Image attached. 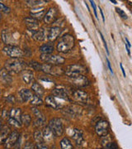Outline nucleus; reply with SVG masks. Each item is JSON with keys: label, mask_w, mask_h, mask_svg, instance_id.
I'll use <instances>...</instances> for the list:
<instances>
[{"label": "nucleus", "mask_w": 132, "mask_h": 149, "mask_svg": "<svg viewBox=\"0 0 132 149\" xmlns=\"http://www.w3.org/2000/svg\"><path fill=\"white\" fill-rule=\"evenodd\" d=\"M27 66L26 63L20 58H10L7 60L4 64V69L9 73H20L25 70Z\"/></svg>", "instance_id": "1"}, {"label": "nucleus", "mask_w": 132, "mask_h": 149, "mask_svg": "<svg viewBox=\"0 0 132 149\" xmlns=\"http://www.w3.org/2000/svg\"><path fill=\"white\" fill-rule=\"evenodd\" d=\"M74 43L75 39L74 36H72L71 34H66L59 38L56 46L57 51L61 53H66L74 47Z\"/></svg>", "instance_id": "2"}, {"label": "nucleus", "mask_w": 132, "mask_h": 149, "mask_svg": "<svg viewBox=\"0 0 132 149\" xmlns=\"http://www.w3.org/2000/svg\"><path fill=\"white\" fill-rule=\"evenodd\" d=\"M41 60L46 64L54 65H62L65 62V59L58 56V55H53V54H41Z\"/></svg>", "instance_id": "3"}, {"label": "nucleus", "mask_w": 132, "mask_h": 149, "mask_svg": "<svg viewBox=\"0 0 132 149\" xmlns=\"http://www.w3.org/2000/svg\"><path fill=\"white\" fill-rule=\"evenodd\" d=\"M48 127L55 137L61 136L64 133V125L62 121L58 118H54L49 122Z\"/></svg>", "instance_id": "4"}, {"label": "nucleus", "mask_w": 132, "mask_h": 149, "mask_svg": "<svg viewBox=\"0 0 132 149\" xmlns=\"http://www.w3.org/2000/svg\"><path fill=\"white\" fill-rule=\"evenodd\" d=\"M86 72H87V69L84 66L81 65L75 64L67 66V69L65 70V74L69 78H72L78 74H84Z\"/></svg>", "instance_id": "5"}, {"label": "nucleus", "mask_w": 132, "mask_h": 149, "mask_svg": "<svg viewBox=\"0 0 132 149\" xmlns=\"http://www.w3.org/2000/svg\"><path fill=\"white\" fill-rule=\"evenodd\" d=\"M95 131L97 134L102 138L105 137L106 135L108 134V131H109V123L106 120H99L96 123L95 126Z\"/></svg>", "instance_id": "6"}, {"label": "nucleus", "mask_w": 132, "mask_h": 149, "mask_svg": "<svg viewBox=\"0 0 132 149\" xmlns=\"http://www.w3.org/2000/svg\"><path fill=\"white\" fill-rule=\"evenodd\" d=\"M3 52L11 58H20L24 55V52L21 48L16 46H6L3 48Z\"/></svg>", "instance_id": "7"}, {"label": "nucleus", "mask_w": 132, "mask_h": 149, "mask_svg": "<svg viewBox=\"0 0 132 149\" xmlns=\"http://www.w3.org/2000/svg\"><path fill=\"white\" fill-rule=\"evenodd\" d=\"M41 71L51 75H61L64 73L62 68L50 64H41Z\"/></svg>", "instance_id": "8"}, {"label": "nucleus", "mask_w": 132, "mask_h": 149, "mask_svg": "<svg viewBox=\"0 0 132 149\" xmlns=\"http://www.w3.org/2000/svg\"><path fill=\"white\" fill-rule=\"evenodd\" d=\"M19 138H20V134L17 131H13V132L9 133V135L8 136V138L6 139L5 142L3 143L5 149L13 148L16 145L17 142L18 141Z\"/></svg>", "instance_id": "9"}, {"label": "nucleus", "mask_w": 132, "mask_h": 149, "mask_svg": "<svg viewBox=\"0 0 132 149\" xmlns=\"http://www.w3.org/2000/svg\"><path fill=\"white\" fill-rule=\"evenodd\" d=\"M69 82L77 87H85L89 85V80L84 74H78L72 78H69Z\"/></svg>", "instance_id": "10"}, {"label": "nucleus", "mask_w": 132, "mask_h": 149, "mask_svg": "<svg viewBox=\"0 0 132 149\" xmlns=\"http://www.w3.org/2000/svg\"><path fill=\"white\" fill-rule=\"evenodd\" d=\"M57 15H58V10L55 8H49L47 13H46L44 16V18H43L44 22L46 24H51L57 18Z\"/></svg>", "instance_id": "11"}, {"label": "nucleus", "mask_w": 132, "mask_h": 149, "mask_svg": "<svg viewBox=\"0 0 132 149\" xmlns=\"http://www.w3.org/2000/svg\"><path fill=\"white\" fill-rule=\"evenodd\" d=\"M46 14V10H45V8H40V7H37V8H33L30 13V15L31 17L36 19L37 21L39 20H41L42 18H44V16Z\"/></svg>", "instance_id": "12"}, {"label": "nucleus", "mask_w": 132, "mask_h": 149, "mask_svg": "<svg viewBox=\"0 0 132 149\" xmlns=\"http://www.w3.org/2000/svg\"><path fill=\"white\" fill-rule=\"evenodd\" d=\"M25 24L29 31L33 32H36L39 30V22L32 18V17H26L24 19Z\"/></svg>", "instance_id": "13"}, {"label": "nucleus", "mask_w": 132, "mask_h": 149, "mask_svg": "<svg viewBox=\"0 0 132 149\" xmlns=\"http://www.w3.org/2000/svg\"><path fill=\"white\" fill-rule=\"evenodd\" d=\"M73 98L76 101L80 102V103H86L88 100V94L80 90H76L73 92Z\"/></svg>", "instance_id": "14"}, {"label": "nucleus", "mask_w": 132, "mask_h": 149, "mask_svg": "<svg viewBox=\"0 0 132 149\" xmlns=\"http://www.w3.org/2000/svg\"><path fill=\"white\" fill-rule=\"evenodd\" d=\"M52 94L54 97H57L59 99H62L64 100H69V95L66 92V90L64 88H61V87H56L52 91Z\"/></svg>", "instance_id": "15"}, {"label": "nucleus", "mask_w": 132, "mask_h": 149, "mask_svg": "<svg viewBox=\"0 0 132 149\" xmlns=\"http://www.w3.org/2000/svg\"><path fill=\"white\" fill-rule=\"evenodd\" d=\"M61 32V29L59 27H53L50 29L49 33H48V39L50 42H54L55 41L59 36Z\"/></svg>", "instance_id": "16"}, {"label": "nucleus", "mask_w": 132, "mask_h": 149, "mask_svg": "<svg viewBox=\"0 0 132 149\" xmlns=\"http://www.w3.org/2000/svg\"><path fill=\"white\" fill-rule=\"evenodd\" d=\"M10 133V128L8 125H2L0 127V144H3L6 139Z\"/></svg>", "instance_id": "17"}, {"label": "nucleus", "mask_w": 132, "mask_h": 149, "mask_svg": "<svg viewBox=\"0 0 132 149\" xmlns=\"http://www.w3.org/2000/svg\"><path fill=\"white\" fill-rule=\"evenodd\" d=\"M2 40L3 42L7 44V46H14L12 45L13 43V37H12V34L11 32L7 30V29H4L3 32H2Z\"/></svg>", "instance_id": "18"}, {"label": "nucleus", "mask_w": 132, "mask_h": 149, "mask_svg": "<svg viewBox=\"0 0 132 149\" xmlns=\"http://www.w3.org/2000/svg\"><path fill=\"white\" fill-rule=\"evenodd\" d=\"M46 104L47 105V106L50 107V108H52L54 109H58L60 108V104H59L57 100H56V98L55 97H54L53 95H49L46 97Z\"/></svg>", "instance_id": "19"}, {"label": "nucleus", "mask_w": 132, "mask_h": 149, "mask_svg": "<svg viewBox=\"0 0 132 149\" xmlns=\"http://www.w3.org/2000/svg\"><path fill=\"white\" fill-rule=\"evenodd\" d=\"M21 78L26 84H31L34 80V74L30 70H25L21 72Z\"/></svg>", "instance_id": "20"}, {"label": "nucleus", "mask_w": 132, "mask_h": 149, "mask_svg": "<svg viewBox=\"0 0 132 149\" xmlns=\"http://www.w3.org/2000/svg\"><path fill=\"white\" fill-rule=\"evenodd\" d=\"M20 95V98H21V101L22 102H28L31 100L32 97L33 96V93L30 90L27 89H22L19 92Z\"/></svg>", "instance_id": "21"}, {"label": "nucleus", "mask_w": 132, "mask_h": 149, "mask_svg": "<svg viewBox=\"0 0 132 149\" xmlns=\"http://www.w3.org/2000/svg\"><path fill=\"white\" fill-rule=\"evenodd\" d=\"M72 138L74 141L77 143V144H82L84 142V137H83V133L81 130H79L78 128H74L73 130V134H72Z\"/></svg>", "instance_id": "22"}, {"label": "nucleus", "mask_w": 132, "mask_h": 149, "mask_svg": "<svg viewBox=\"0 0 132 149\" xmlns=\"http://www.w3.org/2000/svg\"><path fill=\"white\" fill-rule=\"evenodd\" d=\"M46 34L45 29L44 28H41L38 31L33 33L32 38L35 41H37V42H42V41H44L46 39Z\"/></svg>", "instance_id": "23"}, {"label": "nucleus", "mask_w": 132, "mask_h": 149, "mask_svg": "<svg viewBox=\"0 0 132 149\" xmlns=\"http://www.w3.org/2000/svg\"><path fill=\"white\" fill-rule=\"evenodd\" d=\"M0 78L3 81L4 84H10L12 80L10 73L4 68L0 70Z\"/></svg>", "instance_id": "24"}, {"label": "nucleus", "mask_w": 132, "mask_h": 149, "mask_svg": "<svg viewBox=\"0 0 132 149\" xmlns=\"http://www.w3.org/2000/svg\"><path fill=\"white\" fill-rule=\"evenodd\" d=\"M32 90L35 93V95H37L39 97L42 96L44 95V93H45V91L42 88V86L40 85V84H38L37 82H33V84L32 85Z\"/></svg>", "instance_id": "25"}, {"label": "nucleus", "mask_w": 132, "mask_h": 149, "mask_svg": "<svg viewBox=\"0 0 132 149\" xmlns=\"http://www.w3.org/2000/svg\"><path fill=\"white\" fill-rule=\"evenodd\" d=\"M42 135H43V140L45 142H50L54 139V134L51 132V130L50 129L49 127L44 128V130L42 131Z\"/></svg>", "instance_id": "26"}, {"label": "nucleus", "mask_w": 132, "mask_h": 149, "mask_svg": "<svg viewBox=\"0 0 132 149\" xmlns=\"http://www.w3.org/2000/svg\"><path fill=\"white\" fill-rule=\"evenodd\" d=\"M10 118H12L14 119H16L17 121L21 122V109L18 108H13L11 109L10 113Z\"/></svg>", "instance_id": "27"}, {"label": "nucleus", "mask_w": 132, "mask_h": 149, "mask_svg": "<svg viewBox=\"0 0 132 149\" xmlns=\"http://www.w3.org/2000/svg\"><path fill=\"white\" fill-rule=\"evenodd\" d=\"M59 145H60V148L61 149H74L73 144L68 138H64L60 141Z\"/></svg>", "instance_id": "28"}, {"label": "nucleus", "mask_w": 132, "mask_h": 149, "mask_svg": "<svg viewBox=\"0 0 132 149\" xmlns=\"http://www.w3.org/2000/svg\"><path fill=\"white\" fill-rule=\"evenodd\" d=\"M53 51H54V46L50 43L44 44L40 47V52L42 54H51Z\"/></svg>", "instance_id": "29"}, {"label": "nucleus", "mask_w": 132, "mask_h": 149, "mask_svg": "<svg viewBox=\"0 0 132 149\" xmlns=\"http://www.w3.org/2000/svg\"><path fill=\"white\" fill-rule=\"evenodd\" d=\"M21 123L24 126L28 127V126H30V124L32 123V118H31V116L29 114H26V113L21 114Z\"/></svg>", "instance_id": "30"}, {"label": "nucleus", "mask_w": 132, "mask_h": 149, "mask_svg": "<svg viewBox=\"0 0 132 149\" xmlns=\"http://www.w3.org/2000/svg\"><path fill=\"white\" fill-rule=\"evenodd\" d=\"M30 103L32 104V105H35V106H38V105H41L43 104L42 100L41 99V97H39L37 95H33V96L32 97L31 100H30Z\"/></svg>", "instance_id": "31"}, {"label": "nucleus", "mask_w": 132, "mask_h": 149, "mask_svg": "<svg viewBox=\"0 0 132 149\" xmlns=\"http://www.w3.org/2000/svg\"><path fill=\"white\" fill-rule=\"evenodd\" d=\"M32 113L34 114V116L36 117V118H41V119H46L45 115L42 113V112L41 111L40 109H38L37 107H32Z\"/></svg>", "instance_id": "32"}, {"label": "nucleus", "mask_w": 132, "mask_h": 149, "mask_svg": "<svg viewBox=\"0 0 132 149\" xmlns=\"http://www.w3.org/2000/svg\"><path fill=\"white\" fill-rule=\"evenodd\" d=\"M26 4L28 6H31L33 8H37V7H40V5H41L42 3H48V1H26Z\"/></svg>", "instance_id": "33"}, {"label": "nucleus", "mask_w": 132, "mask_h": 149, "mask_svg": "<svg viewBox=\"0 0 132 149\" xmlns=\"http://www.w3.org/2000/svg\"><path fill=\"white\" fill-rule=\"evenodd\" d=\"M34 139L37 141V143H41V142H44L43 140V135H42V131H40V130H37L34 133Z\"/></svg>", "instance_id": "34"}, {"label": "nucleus", "mask_w": 132, "mask_h": 149, "mask_svg": "<svg viewBox=\"0 0 132 149\" xmlns=\"http://www.w3.org/2000/svg\"><path fill=\"white\" fill-rule=\"evenodd\" d=\"M8 123H9V124H10V125L13 126V127H15V128H21V123L19 122V121H17V120H16V119H14V118H8Z\"/></svg>", "instance_id": "35"}, {"label": "nucleus", "mask_w": 132, "mask_h": 149, "mask_svg": "<svg viewBox=\"0 0 132 149\" xmlns=\"http://www.w3.org/2000/svg\"><path fill=\"white\" fill-rule=\"evenodd\" d=\"M46 119H41V118H36L34 123H33L34 126L38 127V128L46 125Z\"/></svg>", "instance_id": "36"}, {"label": "nucleus", "mask_w": 132, "mask_h": 149, "mask_svg": "<svg viewBox=\"0 0 132 149\" xmlns=\"http://www.w3.org/2000/svg\"><path fill=\"white\" fill-rule=\"evenodd\" d=\"M103 139L102 140V145L103 146V147H105L106 146L107 144H109L111 142H112V140H111V137L107 134V135H106L105 137H102Z\"/></svg>", "instance_id": "37"}, {"label": "nucleus", "mask_w": 132, "mask_h": 149, "mask_svg": "<svg viewBox=\"0 0 132 149\" xmlns=\"http://www.w3.org/2000/svg\"><path fill=\"white\" fill-rule=\"evenodd\" d=\"M30 65H31L32 68L36 70H41V64L38 63L37 61H31L30 62Z\"/></svg>", "instance_id": "38"}, {"label": "nucleus", "mask_w": 132, "mask_h": 149, "mask_svg": "<svg viewBox=\"0 0 132 149\" xmlns=\"http://www.w3.org/2000/svg\"><path fill=\"white\" fill-rule=\"evenodd\" d=\"M0 12L5 13H9L11 12V9L10 8H8V6L4 5L3 3L0 2Z\"/></svg>", "instance_id": "39"}, {"label": "nucleus", "mask_w": 132, "mask_h": 149, "mask_svg": "<svg viewBox=\"0 0 132 149\" xmlns=\"http://www.w3.org/2000/svg\"><path fill=\"white\" fill-rule=\"evenodd\" d=\"M103 149H118V147L114 142H111L109 144H107L106 146L103 147Z\"/></svg>", "instance_id": "40"}, {"label": "nucleus", "mask_w": 132, "mask_h": 149, "mask_svg": "<svg viewBox=\"0 0 132 149\" xmlns=\"http://www.w3.org/2000/svg\"><path fill=\"white\" fill-rule=\"evenodd\" d=\"M37 149H48V146L44 142H41V143H37V145L35 146Z\"/></svg>", "instance_id": "41"}, {"label": "nucleus", "mask_w": 132, "mask_h": 149, "mask_svg": "<svg viewBox=\"0 0 132 149\" xmlns=\"http://www.w3.org/2000/svg\"><path fill=\"white\" fill-rule=\"evenodd\" d=\"M116 12H117V13L122 17L123 19H127V15L126 14V13H125L124 11L122 10L121 8H116Z\"/></svg>", "instance_id": "42"}, {"label": "nucleus", "mask_w": 132, "mask_h": 149, "mask_svg": "<svg viewBox=\"0 0 132 149\" xmlns=\"http://www.w3.org/2000/svg\"><path fill=\"white\" fill-rule=\"evenodd\" d=\"M36 148V147H35V145L31 143V142H27L24 146H23V148L22 149H35Z\"/></svg>", "instance_id": "43"}, {"label": "nucleus", "mask_w": 132, "mask_h": 149, "mask_svg": "<svg viewBox=\"0 0 132 149\" xmlns=\"http://www.w3.org/2000/svg\"><path fill=\"white\" fill-rule=\"evenodd\" d=\"M90 3H91V5H92V7H93V12H94V14H95L96 18H97V19H98L97 13V8H96L95 3H94L93 1H90Z\"/></svg>", "instance_id": "44"}, {"label": "nucleus", "mask_w": 132, "mask_h": 149, "mask_svg": "<svg viewBox=\"0 0 132 149\" xmlns=\"http://www.w3.org/2000/svg\"><path fill=\"white\" fill-rule=\"evenodd\" d=\"M2 117L3 118H10V114L8 113V112L7 111L6 109H3V111H2Z\"/></svg>", "instance_id": "45"}, {"label": "nucleus", "mask_w": 132, "mask_h": 149, "mask_svg": "<svg viewBox=\"0 0 132 149\" xmlns=\"http://www.w3.org/2000/svg\"><path fill=\"white\" fill-rule=\"evenodd\" d=\"M7 101L10 104H15V98L13 95H9L8 98H7Z\"/></svg>", "instance_id": "46"}, {"label": "nucleus", "mask_w": 132, "mask_h": 149, "mask_svg": "<svg viewBox=\"0 0 132 149\" xmlns=\"http://www.w3.org/2000/svg\"><path fill=\"white\" fill-rule=\"evenodd\" d=\"M99 34H100L101 38H102V42H103V43H104V46H105V47H106V52H107V54H108V53H109V52H108V48H107V45H106V42L105 39H104V37H103V35L102 34V32H99Z\"/></svg>", "instance_id": "47"}, {"label": "nucleus", "mask_w": 132, "mask_h": 149, "mask_svg": "<svg viewBox=\"0 0 132 149\" xmlns=\"http://www.w3.org/2000/svg\"><path fill=\"white\" fill-rule=\"evenodd\" d=\"M106 62H107V66H108V68H109V70H110V71H111V73L113 74V70H112V68H111V63H110V61H109L108 58H106Z\"/></svg>", "instance_id": "48"}, {"label": "nucleus", "mask_w": 132, "mask_h": 149, "mask_svg": "<svg viewBox=\"0 0 132 149\" xmlns=\"http://www.w3.org/2000/svg\"><path fill=\"white\" fill-rule=\"evenodd\" d=\"M120 67H121V70H122V74H123V75H124V77H126V72H125V70H124V68H123V65H122V64H120Z\"/></svg>", "instance_id": "49"}, {"label": "nucleus", "mask_w": 132, "mask_h": 149, "mask_svg": "<svg viewBox=\"0 0 132 149\" xmlns=\"http://www.w3.org/2000/svg\"><path fill=\"white\" fill-rule=\"evenodd\" d=\"M99 10H100L101 15H102V21H103V22H105V17H104V14H103V12H102V10L100 8H99Z\"/></svg>", "instance_id": "50"}, {"label": "nucleus", "mask_w": 132, "mask_h": 149, "mask_svg": "<svg viewBox=\"0 0 132 149\" xmlns=\"http://www.w3.org/2000/svg\"><path fill=\"white\" fill-rule=\"evenodd\" d=\"M111 3H115V4L116 3V1H114V0H111Z\"/></svg>", "instance_id": "51"}, {"label": "nucleus", "mask_w": 132, "mask_h": 149, "mask_svg": "<svg viewBox=\"0 0 132 149\" xmlns=\"http://www.w3.org/2000/svg\"><path fill=\"white\" fill-rule=\"evenodd\" d=\"M2 126V121H1V119H0V127Z\"/></svg>", "instance_id": "52"}, {"label": "nucleus", "mask_w": 132, "mask_h": 149, "mask_svg": "<svg viewBox=\"0 0 132 149\" xmlns=\"http://www.w3.org/2000/svg\"><path fill=\"white\" fill-rule=\"evenodd\" d=\"M2 18V15H1V13H0V19Z\"/></svg>", "instance_id": "53"}, {"label": "nucleus", "mask_w": 132, "mask_h": 149, "mask_svg": "<svg viewBox=\"0 0 132 149\" xmlns=\"http://www.w3.org/2000/svg\"><path fill=\"white\" fill-rule=\"evenodd\" d=\"M0 94H1V91H0Z\"/></svg>", "instance_id": "54"}]
</instances>
